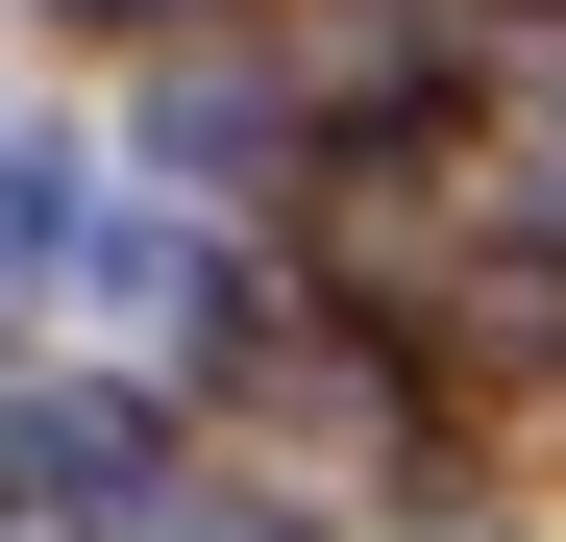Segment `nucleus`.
I'll list each match as a JSON object with an SVG mask.
<instances>
[{"mask_svg":"<svg viewBox=\"0 0 566 542\" xmlns=\"http://www.w3.org/2000/svg\"><path fill=\"white\" fill-rule=\"evenodd\" d=\"M0 247H74V173L50 148H0Z\"/></svg>","mask_w":566,"mask_h":542,"instance_id":"f257e3e1","label":"nucleus"}]
</instances>
